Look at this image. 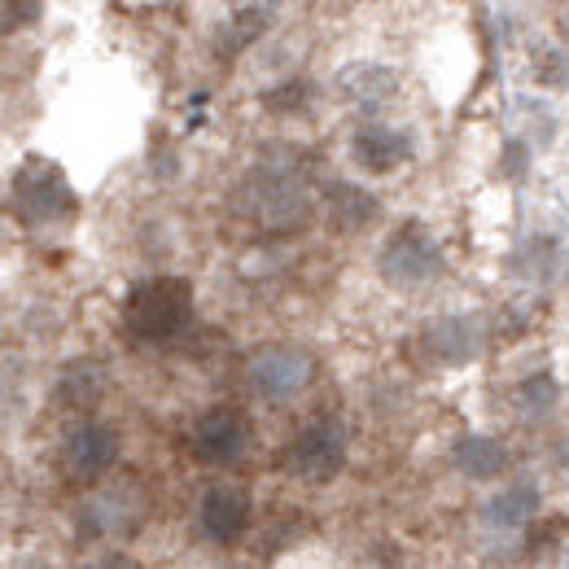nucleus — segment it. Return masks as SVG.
<instances>
[{
	"mask_svg": "<svg viewBox=\"0 0 569 569\" xmlns=\"http://www.w3.org/2000/svg\"><path fill=\"white\" fill-rule=\"evenodd\" d=\"M123 329L141 347H171L193 329V284L180 277H149L123 302Z\"/></svg>",
	"mask_w": 569,
	"mask_h": 569,
	"instance_id": "f257e3e1",
	"label": "nucleus"
},
{
	"mask_svg": "<svg viewBox=\"0 0 569 569\" xmlns=\"http://www.w3.org/2000/svg\"><path fill=\"white\" fill-rule=\"evenodd\" d=\"M307 171L293 162H259L241 184V211L263 232H293L307 219Z\"/></svg>",
	"mask_w": 569,
	"mask_h": 569,
	"instance_id": "f03ea898",
	"label": "nucleus"
},
{
	"mask_svg": "<svg viewBox=\"0 0 569 569\" xmlns=\"http://www.w3.org/2000/svg\"><path fill=\"white\" fill-rule=\"evenodd\" d=\"M13 219H22L27 228H49L58 219H67L74 211V189L67 184V176L58 171V162L49 158H27L13 176Z\"/></svg>",
	"mask_w": 569,
	"mask_h": 569,
	"instance_id": "7ed1b4c3",
	"label": "nucleus"
},
{
	"mask_svg": "<svg viewBox=\"0 0 569 569\" xmlns=\"http://www.w3.org/2000/svg\"><path fill=\"white\" fill-rule=\"evenodd\" d=\"M347 426L338 417H316L289 438L281 465L298 482H333L347 465Z\"/></svg>",
	"mask_w": 569,
	"mask_h": 569,
	"instance_id": "20e7f679",
	"label": "nucleus"
},
{
	"mask_svg": "<svg viewBox=\"0 0 569 569\" xmlns=\"http://www.w3.org/2000/svg\"><path fill=\"white\" fill-rule=\"evenodd\" d=\"M311 372H316V359L307 356L302 347L277 342V347H263V351L250 356L246 386L263 403H289V399H298L311 386Z\"/></svg>",
	"mask_w": 569,
	"mask_h": 569,
	"instance_id": "39448f33",
	"label": "nucleus"
},
{
	"mask_svg": "<svg viewBox=\"0 0 569 569\" xmlns=\"http://www.w3.org/2000/svg\"><path fill=\"white\" fill-rule=\"evenodd\" d=\"M377 272L390 289H421L442 272V250L421 223H403L377 259Z\"/></svg>",
	"mask_w": 569,
	"mask_h": 569,
	"instance_id": "423d86ee",
	"label": "nucleus"
},
{
	"mask_svg": "<svg viewBox=\"0 0 569 569\" xmlns=\"http://www.w3.org/2000/svg\"><path fill=\"white\" fill-rule=\"evenodd\" d=\"M189 451L211 465V469H223V465H237L246 460L250 451V421L237 412V408H207L193 426H189Z\"/></svg>",
	"mask_w": 569,
	"mask_h": 569,
	"instance_id": "0eeeda50",
	"label": "nucleus"
},
{
	"mask_svg": "<svg viewBox=\"0 0 569 569\" xmlns=\"http://www.w3.org/2000/svg\"><path fill=\"white\" fill-rule=\"evenodd\" d=\"M114 460H119V433L110 426H101V421L74 426L62 438V447H58V465H62V473L74 478V482H92V478L110 473Z\"/></svg>",
	"mask_w": 569,
	"mask_h": 569,
	"instance_id": "6e6552de",
	"label": "nucleus"
},
{
	"mask_svg": "<svg viewBox=\"0 0 569 569\" xmlns=\"http://www.w3.org/2000/svg\"><path fill=\"white\" fill-rule=\"evenodd\" d=\"M250 526V496L237 482H214L198 499V535L214 548H232Z\"/></svg>",
	"mask_w": 569,
	"mask_h": 569,
	"instance_id": "1a4fd4ad",
	"label": "nucleus"
},
{
	"mask_svg": "<svg viewBox=\"0 0 569 569\" xmlns=\"http://www.w3.org/2000/svg\"><path fill=\"white\" fill-rule=\"evenodd\" d=\"M144 521V499L132 487L101 491L88 503H79V530L83 539H128Z\"/></svg>",
	"mask_w": 569,
	"mask_h": 569,
	"instance_id": "9d476101",
	"label": "nucleus"
},
{
	"mask_svg": "<svg viewBox=\"0 0 569 569\" xmlns=\"http://www.w3.org/2000/svg\"><path fill=\"white\" fill-rule=\"evenodd\" d=\"M421 342H426L433 363L460 368V363L478 359V351H482V329L469 316H442V320H433L426 333H421Z\"/></svg>",
	"mask_w": 569,
	"mask_h": 569,
	"instance_id": "9b49d317",
	"label": "nucleus"
},
{
	"mask_svg": "<svg viewBox=\"0 0 569 569\" xmlns=\"http://www.w3.org/2000/svg\"><path fill=\"white\" fill-rule=\"evenodd\" d=\"M408 153H412V141H408L399 128H386V123H368V128H359L356 141H351L356 167L359 171H372V176L395 171Z\"/></svg>",
	"mask_w": 569,
	"mask_h": 569,
	"instance_id": "f8f14e48",
	"label": "nucleus"
},
{
	"mask_svg": "<svg viewBox=\"0 0 569 569\" xmlns=\"http://www.w3.org/2000/svg\"><path fill=\"white\" fill-rule=\"evenodd\" d=\"M338 92L356 106V110H386L390 101H395V92H399V74L390 71V67H377V62H356V67H347V71L338 74Z\"/></svg>",
	"mask_w": 569,
	"mask_h": 569,
	"instance_id": "ddd939ff",
	"label": "nucleus"
},
{
	"mask_svg": "<svg viewBox=\"0 0 569 569\" xmlns=\"http://www.w3.org/2000/svg\"><path fill=\"white\" fill-rule=\"evenodd\" d=\"M106 395V363L101 359H74L53 386V403L67 412H88Z\"/></svg>",
	"mask_w": 569,
	"mask_h": 569,
	"instance_id": "4468645a",
	"label": "nucleus"
},
{
	"mask_svg": "<svg viewBox=\"0 0 569 569\" xmlns=\"http://www.w3.org/2000/svg\"><path fill=\"white\" fill-rule=\"evenodd\" d=\"M451 460H456V469H460L465 478H473V482L503 478V473H508V465H512L508 447H503L499 438H487V433H465V438L456 442Z\"/></svg>",
	"mask_w": 569,
	"mask_h": 569,
	"instance_id": "2eb2a0df",
	"label": "nucleus"
},
{
	"mask_svg": "<svg viewBox=\"0 0 569 569\" xmlns=\"http://www.w3.org/2000/svg\"><path fill=\"white\" fill-rule=\"evenodd\" d=\"M325 207H329V223H333L338 232H347V237L363 232V228L381 214L377 198H372L368 189H359V184H347V180H338V184L325 189Z\"/></svg>",
	"mask_w": 569,
	"mask_h": 569,
	"instance_id": "dca6fc26",
	"label": "nucleus"
},
{
	"mask_svg": "<svg viewBox=\"0 0 569 569\" xmlns=\"http://www.w3.org/2000/svg\"><path fill=\"white\" fill-rule=\"evenodd\" d=\"M539 508H543V499H539V487H535V482H512V487H503V491L487 503L482 521L496 526V530H521Z\"/></svg>",
	"mask_w": 569,
	"mask_h": 569,
	"instance_id": "f3484780",
	"label": "nucleus"
},
{
	"mask_svg": "<svg viewBox=\"0 0 569 569\" xmlns=\"http://www.w3.org/2000/svg\"><path fill=\"white\" fill-rule=\"evenodd\" d=\"M263 27H268V9H259V4L241 9V13L228 18L223 31L214 36V53H219V58H237L246 44H254V40L263 36Z\"/></svg>",
	"mask_w": 569,
	"mask_h": 569,
	"instance_id": "a211bd4d",
	"label": "nucleus"
},
{
	"mask_svg": "<svg viewBox=\"0 0 569 569\" xmlns=\"http://www.w3.org/2000/svg\"><path fill=\"white\" fill-rule=\"evenodd\" d=\"M557 395H561V386H557V377H552V372H530V377L517 386V403H521V412H526L530 421L552 417Z\"/></svg>",
	"mask_w": 569,
	"mask_h": 569,
	"instance_id": "6ab92c4d",
	"label": "nucleus"
},
{
	"mask_svg": "<svg viewBox=\"0 0 569 569\" xmlns=\"http://www.w3.org/2000/svg\"><path fill=\"white\" fill-rule=\"evenodd\" d=\"M512 272L526 277V281H552V272H557V246H552L548 237L526 241V246L512 254Z\"/></svg>",
	"mask_w": 569,
	"mask_h": 569,
	"instance_id": "aec40b11",
	"label": "nucleus"
},
{
	"mask_svg": "<svg viewBox=\"0 0 569 569\" xmlns=\"http://www.w3.org/2000/svg\"><path fill=\"white\" fill-rule=\"evenodd\" d=\"M44 13V0H0V18H4V36L36 27Z\"/></svg>",
	"mask_w": 569,
	"mask_h": 569,
	"instance_id": "412c9836",
	"label": "nucleus"
},
{
	"mask_svg": "<svg viewBox=\"0 0 569 569\" xmlns=\"http://www.w3.org/2000/svg\"><path fill=\"white\" fill-rule=\"evenodd\" d=\"M307 101H311V83H302V79H293V83H284V88H272V92H263V106H268L272 114L302 110Z\"/></svg>",
	"mask_w": 569,
	"mask_h": 569,
	"instance_id": "4be33fe9",
	"label": "nucleus"
},
{
	"mask_svg": "<svg viewBox=\"0 0 569 569\" xmlns=\"http://www.w3.org/2000/svg\"><path fill=\"white\" fill-rule=\"evenodd\" d=\"M503 176H512V180L526 176V144H508L503 149Z\"/></svg>",
	"mask_w": 569,
	"mask_h": 569,
	"instance_id": "5701e85b",
	"label": "nucleus"
},
{
	"mask_svg": "<svg viewBox=\"0 0 569 569\" xmlns=\"http://www.w3.org/2000/svg\"><path fill=\"white\" fill-rule=\"evenodd\" d=\"M561 460H566V469H569V442H566V456H561Z\"/></svg>",
	"mask_w": 569,
	"mask_h": 569,
	"instance_id": "b1692460",
	"label": "nucleus"
}]
</instances>
